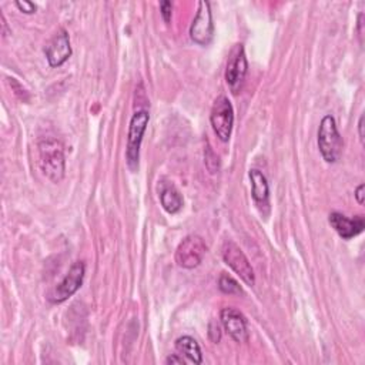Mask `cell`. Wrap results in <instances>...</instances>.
Segmentation results:
<instances>
[{
  "mask_svg": "<svg viewBox=\"0 0 365 365\" xmlns=\"http://www.w3.org/2000/svg\"><path fill=\"white\" fill-rule=\"evenodd\" d=\"M207 251L204 240L198 235L185 237L175 250V262L187 269L195 268L201 264Z\"/></svg>",
  "mask_w": 365,
  "mask_h": 365,
  "instance_id": "6",
  "label": "cell"
},
{
  "mask_svg": "<svg viewBox=\"0 0 365 365\" xmlns=\"http://www.w3.org/2000/svg\"><path fill=\"white\" fill-rule=\"evenodd\" d=\"M328 220H329V224L332 225V228L344 240H349V238L358 235L359 232H362V230L365 227V221H364L362 215L348 218L341 212H331Z\"/></svg>",
  "mask_w": 365,
  "mask_h": 365,
  "instance_id": "12",
  "label": "cell"
},
{
  "mask_svg": "<svg viewBox=\"0 0 365 365\" xmlns=\"http://www.w3.org/2000/svg\"><path fill=\"white\" fill-rule=\"evenodd\" d=\"M221 254H222V259L225 261V264L250 287H252L255 284V274L254 269L251 267V262L248 261V258L245 257V254L242 252V250L231 240H227L222 244L221 248Z\"/></svg>",
  "mask_w": 365,
  "mask_h": 365,
  "instance_id": "4",
  "label": "cell"
},
{
  "mask_svg": "<svg viewBox=\"0 0 365 365\" xmlns=\"http://www.w3.org/2000/svg\"><path fill=\"white\" fill-rule=\"evenodd\" d=\"M247 70H248V63L244 53V47L242 44H237L235 48L231 51V56L227 63V70H225V81L230 86L232 93L237 94L241 90Z\"/></svg>",
  "mask_w": 365,
  "mask_h": 365,
  "instance_id": "9",
  "label": "cell"
},
{
  "mask_svg": "<svg viewBox=\"0 0 365 365\" xmlns=\"http://www.w3.org/2000/svg\"><path fill=\"white\" fill-rule=\"evenodd\" d=\"M212 34H214V26H212L210 3L205 0H201L198 1L197 14L190 27V37L194 43L200 46H208L212 40Z\"/></svg>",
  "mask_w": 365,
  "mask_h": 365,
  "instance_id": "7",
  "label": "cell"
},
{
  "mask_svg": "<svg viewBox=\"0 0 365 365\" xmlns=\"http://www.w3.org/2000/svg\"><path fill=\"white\" fill-rule=\"evenodd\" d=\"M211 163H214V165L218 168V164H220L218 155L210 147H207V150H205V165H207L208 171H211Z\"/></svg>",
  "mask_w": 365,
  "mask_h": 365,
  "instance_id": "19",
  "label": "cell"
},
{
  "mask_svg": "<svg viewBox=\"0 0 365 365\" xmlns=\"http://www.w3.org/2000/svg\"><path fill=\"white\" fill-rule=\"evenodd\" d=\"M318 148L327 163H336L342 154V137L331 114L321 120L318 128Z\"/></svg>",
  "mask_w": 365,
  "mask_h": 365,
  "instance_id": "2",
  "label": "cell"
},
{
  "mask_svg": "<svg viewBox=\"0 0 365 365\" xmlns=\"http://www.w3.org/2000/svg\"><path fill=\"white\" fill-rule=\"evenodd\" d=\"M218 287H220V289H221L224 294L232 295V294H240V292H241V287L238 285V282H237L232 277H230V275H227V274H222V275L220 277V279H218Z\"/></svg>",
  "mask_w": 365,
  "mask_h": 365,
  "instance_id": "16",
  "label": "cell"
},
{
  "mask_svg": "<svg viewBox=\"0 0 365 365\" xmlns=\"http://www.w3.org/2000/svg\"><path fill=\"white\" fill-rule=\"evenodd\" d=\"M221 324L230 336L237 342L248 341V329L245 317L235 308L227 307L221 309Z\"/></svg>",
  "mask_w": 365,
  "mask_h": 365,
  "instance_id": "11",
  "label": "cell"
},
{
  "mask_svg": "<svg viewBox=\"0 0 365 365\" xmlns=\"http://www.w3.org/2000/svg\"><path fill=\"white\" fill-rule=\"evenodd\" d=\"M44 53L51 67H60L63 63H66L67 58L71 56L68 33L64 29H58V31L50 38V41L44 47Z\"/></svg>",
  "mask_w": 365,
  "mask_h": 365,
  "instance_id": "10",
  "label": "cell"
},
{
  "mask_svg": "<svg viewBox=\"0 0 365 365\" xmlns=\"http://www.w3.org/2000/svg\"><path fill=\"white\" fill-rule=\"evenodd\" d=\"M250 180H251V194L258 205V208L262 211V208H268V198H269V187L267 182L265 175L257 170H250Z\"/></svg>",
  "mask_w": 365,
  "mask_h": 365,
  "instance_id": "13",
  "label": "cell"
},
{
  "mask_svg": "<svg viewBox=\"0 0 365 365\" xmlns=\"http://www.w3.org/2000/svg\"><path fill=\"white\" fill-rule=\"evenodd\" d=\"M86 274V265L83 261H76L68 272L66 274V277L63 278V281L54 288V291L50 294L48 299L53 304H60L63 301H66L67 298H70L83 284V278Z\"/></svg>",
  "mask_w": 365,
  "mask_h": 365,
  "instance_id": "8",
  "label": "cell"
},
{
  "mask_svg": "<svg viewBox=\"0 0 365 365\" xmlns=\"http://www.w3.org/2000/svg\"><path fill=\"white\" fill-rule=\"evenodd\" d=\"M364 188H365V185L364 184H359L358 187H356V190H355V198H356V201H358V204H364Z\"/></svg>",
  "mask_w": 365,
  "mask_h": 365,
  "instance_id": "21",
  "label": "cell"
},
{
  "mask_svg": "<svg viewBox=\"0 0 365 365\" xmlns=\"http://www.w3.org/2000/svg\"><path fill=\"white\" fill-rule=\"evenodd\" d=\"M150 120V114L145 110H138L130 120L128 125V137H127V150L125 158L127 165L131 171L138 168V158H140V147L143 141V135L145 133L147 124Z\"/></svg>",
  "mask_w": 365,
  "mask_h": 365,
  "instance_id": "3",
  "label": "cell"
},
{
  "mask_svg": "<svg viewBox=\"0 0 365 365\" xmlns=\"http://www.w3.org/2000/svg\"><path fill=\"white\" fill-rule=\"evenodd\" d=\"M358 133H359L361 143H364V114L359 117V121H358Z\"/></svg>",
  "mask_w": 365,
  "mask_h": 365,
  "instance_id": "23",
  "label": "cell"
},
{
  "mask_svg": "<svg viewBox=\"0 0 365 365\" xmlns=\"http://www.w3.org/2000/svg\"><path fill=\"white\" fill-rule=\"evenodd\" d=\"M16 6L19 7V10L21 11V13H26V14H31V13H34L36 11V4L34 3H31V1H29V0H23V1H16Z\"/></svg>",
  "mask_w": 365,
  "mask_h": 365,
  "instance_id": "20",
  "label": "cell"
},
{
  "mask_svg": "<svg viewBox=\"0 0 365 365\" xmlns=\"http://www.w3.org/2000/svg\"><path fill=\"white\" fill-rule=\"evenodd\" d=\"M160 11H161V16H163L164 21H165V23H170V20H171V13H173V3H171V1H167V0L161 1V3H160Z\"/></svg>",
  "mask_w": 365,
  "mask_h": 365,
  "instance_id": "18",
  "label": "cell"
},
{
  "mask_svg": "<svg viewBox=\"0 0 365 365\" xmlns=\"http://www.w3.org/2000/svg\"><path fill=\"white\" fill-rule=\"evenodd\" d=\"M210 120L217 137L224 143L228 141L234 124V110L231 101L225 96H220L215 98L211 108Z\"/></svg>",
  "mask_w": 365,
  "mask_h": 365,
  "instance_id": "5",
  "label": "cell"
},
{
  "mask_svg": "<svg viewBox=\"0 0 365 365\" xmlns=\"http://www.w3.org/2000/svg\"><path fill=\"white\" fill-rule=\"evenodd\" d=\"M38 164L43 174L53 182H60L66 171L64 150L60 141L47 138L38 143Z\"/></svg>",
  "mask_w": 365,
  "mask_h": 365,
  "instance_id": "1",
  "label": "cell"
},
{
  "mask_svg": "<svg viewBox=\"0 0 365 365\" xmlns=\"http://www.w3.org/2000/svg\"><path fill=\"white\" fill-rule=\"evenodd\" d=\"M160 201L163 208L170 214L178 212L182 207V197L173 184H164V182L161 184Z\"/></svg>",
  "mask_w": 365,
  "mask_h": 365,
  "instance_id": "14",
  "label": "cell"
},
{
  "mask_svg": "<svg viewBox=\"0 0 365 365\" xmlns=\"http://www.w3.org/2000/svg\"><path fill=\"white\" fill-rule=\"evenodd\" d=\"M175 349L184 355L190 362L194 364H201L202 362V354H201V348L198 345V342L188 335L180 336L175 341Z\"/></svg>",
  "mask_w": 365,
  "mask_h": 365,
  "instance_id": "15",
  "label": "cell"
},
{
  "mask_svg": "<svg viewBox=\"0 0 365 365\" xmlns=\"http://www.w3.org/2000/svg\"><path fill=\"white\" fill-rule=\"evenodd\" d=\"M165 364H185V361L177 355H170L167 359H165Z\"/></svg>",
  "mask_w": 365,
  "mask_h": 365,
  "instance_id": "22",
  "label": "cell"
},
{
  "mask_svg": "<svg viewBox=\"0 0 365 365\" xmlns=\"http://www.w3.org/2000/svg\"><path fill=\"white\" fill-rule=\"evenodd\" d=\"M208 338L212 341V342H220V339H221V327H220V324L217 322V321H211L210 324H208Z\"/></svg>",
  "mask_w": 365,
  "mask_h": 365,
  "instance_id": "17",
  "label": "cell"
}]
</instances>
